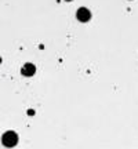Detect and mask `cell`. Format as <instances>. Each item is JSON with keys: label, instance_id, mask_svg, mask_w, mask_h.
Segmentation results:
<instances>
[{"label": "cell", "instance_id": "obj_1", "mask_svg": "<svg viewBox=\"0 0 138 149\" xmlns=\"http://www.w3.org/2000/svg\"><path fill=\"white\" fill-rule=\"evenodd\" d=\"M1 142H3V145L7 146V148H13V146H15L17 142H18V135H17V133H14V131H7V133L3 134Z\"/></svg>", "mask_w": 138, "mask_h": 149}, {"label": "cell", "instance_id": "obj_4", "mask_svg": "<svg viewBox=\"0 0 138 149\" xmlns=\"http://www.w3.org/2000/svg\"><path fill=\"white\" fill-rule=\"evenodd\" d=\"M66 1H72V0H66Z\"/></svg>", "mask_w": 138, "mask_h": 149}, {"label": "cell", "instance_id": "obj_2", "mask_svg": "<svg viewBox=\"0 0 138 149\" xmlns=\"http://www.w3.org/2000/svg\"><path fill=\"white\" fill-rule=\"evenodd\" d=\"M76 17H77V19H79L80 22H87V21H90L91 13L87 10V8L82 7V8H79V10H77V13H76Z\"/></svg>", "mask_w": 138, "mask_h": 149}, {"label": "cell", "instance_id": "obj_3", "mask_svg": "<svg viewBox=\"0 0 138 149\" xmlns=\"http://www.w3.org/2000/svg\"><path fill=\"white\" fill-rule=\"evenodd\" d=\"M21 72H22L24 76H33L35 72H36V68H35V65L33 64H25Z\"/></svg>", "mask_w": 138, "mask_h": 149}]
</instances>
